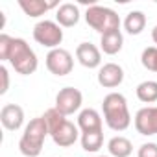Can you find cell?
I'll use <instances>...</instances> for the list:
<instances>
[{
    "label": "cell",
    "mask_w": 157,
    "mask_h": 157,
    "mask_svg": "<svg viewBox=\"0 0 157 157\" xmlns=\"http://www.w3.org/2000/svg\"><path fill=\"white\" fill-rule=\"evenodd\" d=\"M50 137L59 148H68L80 139V128H78V124H74V122H70L67 118L57 128H54L50 131Z\"/></svg>",
    "instance_id": "9c48e42d"
},
{
    "label": "cell",
    "mask_w": 157,
    "mask_h": 157,
    "mask_svg": "<svg viewBox=\"0 0 157 157\" xmlns=\"http://www.w3.org/2000/svg\"><path fill=\"white\" fill-rule=\"evenodd\" d=\"M85 21L100 35L120 30V17L117 15V11H113L111 8H105V6L91 4L85 11Z\"/></svg>",
    "instance_id": "277c9868"
},
{
    "label": "cell",
    "mask_w": 157,
    "mask_h": 157,
    "mask_svg": "<svg viewBox=\"0 0 157 157\" xmlns=\"http://www.w3.org/2000/svg\"><path fill=\"white\" fill-rule=\"evenodd\" d=\"M19 6L28 17L37 19V17L44 15L46 11L54 10V8H59L61 4H57V2H44V0H19Z\"/></svg>",
    "instance_id": "9a60e30c"
},
{
    "label": "cell",
    "mask_w": 157,
    "mask_h": 157,
    "mask_svg": "<svg viewBox=\"0 0 157 157\" xmlns=\"http://www.w3.org/2000/svg\"><path fill=\"white\" fill-rule=\"evenodd\" d=\"M0 80H2V85H0V94H6L8 89H10V72H8V68L4 65L0 67Z\"/></svg>",
    "instance_id": "d4e9b609"
},
{
    "label": "cell",
    "mask_w": 157,
    "mask_h": 157,
    "mask_svg": "<svg viewBox=\"0 0 157 157\" xmlns=\"http://www.w3.org/2000/svg\"><path fill=\"white\" fill-rule=\"evenodd\" d=\"M151 39H153V43L157 46V26H153V30H151Z\"/></svg>",
    "instance_id": "484cf974"
},
{
    "label": "cell",
    "mask_w": 157,
    "mask_h": 157,
    "mask_svg": "<svg viewBox=\"0 0 157 157\" xmlns=\"http://www.w3.org/2000/svg\"><path fill=\"white\" fill-rule=\"evenodd\" d=\"M56 22L61 28H72L80 22V8L72 2H65L56 11Z\"/></svg>",
    "instance_id": "4fadbf2b"
},
{
    "label": "cell",
    "mask_w": 157,
    "mask_h": 157,
    "mask_svg": "<svg viewBox=\"0 0 157 157\" xmlns=\"http://www.w3.org/2000/svg\"><path fill=\"white\" fill-rule=\"evenodd\" d=\"M11 43H13V37H10L8 33H0V59L2 61H8Z\"/></svg>",
    "instance_id": "603a6c76"
},
{
    "label": "cell",
    "mask_w": 157,
    "mask_h": 157,
    "mask_svg": "<svg viewBox=\"0 0 157 157\" xmlns=\"http://www.w3.org/2000/svg\"><path fill=\"white\" fill-rule=\"evenodd\" d=\"M124 82V68L118 63H105L98 70V83L104 89H115Z\"/></svg>",
    "instance_id": "30bf717a"
},
{
    "label": "cell",
    "mask_w": 157,
    "mask_h": 157,
    "mask_svg": "<svg viewBox=\"0 0 157 157\" xmlns=\"http://www.w3.org/2000/svg\"><path fill=\"white\" fill-rule=\"evenodd\" d=\"M140 63L146 70L157 74V46H148L140 54Z\"/></svg>",
    "instance_id": "44dd1931"
},
{
    "label": "cell",
    "mask_w": 157,
    "mask_h": 157,
    "mask_svg": "<svg viewBox=\"0 0 157 157\" xmlns=\"http://www.w3.org/2000/svg\"><path fill=\"white\" fill-rule=\"evenodd\" d=\"M137 157H157V144L155 142H144L139 148Z\"/></svg>",
    "instance_id": "cb8c5ba5"
},
{
    "label": "cell",
    "mask_w": 157,
    "mask_h": 157,
    "mask_svg": "<svg viewBox=\"0 0 157 157\" xmlns=\"http://www.w3.org/2000/svg\"><path fill=\"white\" fill-rule=\"evenodd\" d=\"M94 157H111V155H94Z\"/></svg>",
    "instance_id": "4316f807"
},
{
    "label": "cell",
    "mask_w": 157,
    "mask_h": 157,
    "mask_svg": "<svg viewBox=\"0 0 157 157\" xmlns=\"http://www.w3.org/2000/svg\"><path fill=\"white\" fill-rule=\"evenodd\" d=\"M46 135H50V131H48V124H46L44 117H37V118L30 120V124L24 128V133L19 140L21 153L24 157H39L43 151Z\"/></svg>",
    "instance_id": "7a4b0ae2"
},
{
    "label": "cell",
    "mask_w": 157,
    "mask_h": 157,
    "mask_svg": "<svg viewBox=\"0 0 157 157\" xmlns=\"http://www.w3.org/2000/svg\"><path fill=\"white\" fill-rule=\"evenodd\" d=\"M107 150H109L111 157H129L133 153V144H131L129 139H126L122 135H117L107 142Z\"/></svg>",
    "instance_id": "e0dca14e"
},
{
    "label": "cell",
    "mask_w": 157,
    "mask_h": 157,
    "mask_svg": "<svg viewBox=\"0 0 157 157\" xmlns=\"http://www.w3.org/2000/svg\"><path fill=\"white\" fill-rule=\"evenodd\" d=\"M83 104V94L80 89L76 87H63L57 94H56V109L59 113H63L65 117L74 115L76 111H80Z\"/></svg>",
    "instance_id": "8992f818"
},
{
    "label": "cell",
    "mask_w": 157,
    "mask_h": 157,
    "mask_svg": "<svg viewBox=\"0 0 157 157\" xmlns=\"http://www.w3.org/2000/svg\"><path fill=\"white\" fill-rule=\"evenodd\" d=\"M78 128L82 133H91V131H102V117L96 109L87 107L80 111L78 115Z\"/></svg>",
    "instance_id": "5bb4252c"
},
{
    "label": "cell",
    "mask_w": 157,
    "mask_h": 157,
    "mask_svg": "<svg viewBox=\"0 0 157 157\" xmlns=\"http://www.w3.org/2000/svg\"><path fill=\"white\" fill-rule=\"evenodd\" d=\"M122 44H124V37H122V32L120 30H115V32H109V33H104L100 37V50L107 56H115L122 50Z\"/></svg>",
    "instance_id": "2e32d148"
},
{
    "label": "cell",
    "mask_w": 157,
    "mask_h": 157,
    "mask_svg": "<svg viewBox=\"0 0 157 157\" xmlns=\"http://www.w3.org/2000/svg\"><path fill=\"white\" fill-rule=\"evenodd\" d=\"M43 117H44V120H46V124H48V131H52V129L57 128L63 120H67V117H65L63 113H59L56 107H50Z\"/></svg>",
    "instance_id": "7402d4cb"
},
{
    "label": "cell",
    "mask_w": 157,
    "mask_h": 157,
    "mask_svg": "<svg viewBox=\"0 0 157 157\" xmlns=\"http://www.w3.org/2000/svg\"><path fill=\"white\" fill-rule=\"evenodd\" d=\"M135 93L142 104H153V102H157V82H153V80L140 82L137 85Z\"/></svg>",
    "instance_id": "d6986e66"
},
{
    "label": "cell",
    "mask_w": 157,
    "mask_h": 157,
    "mask_svg": "<svg viewBox=\"0 0 157 157\" xmlns=\"http://www.w3.org/2000/svg\"><path fill=\"white\" fill-rule=\"evenodd\" d=\"M8 61L11 63V67L15 68V72L22 74V76L33 74V72L37 70V67H39V59H37L35 52H33L32 46H30L24 39H21V37H13Z\"/></svg>",
    "instance_id": "3957f363"
},
{
    "label": "cell",
    "mask_w": 157,
    "mask_h": 157,
    "mask_svg": "<svg viewBox=\"0 0 157 157\" xmlns=\"http://www.w3.org/2000/svg\"><path fill=\"white\" fill-rule=\"evenodd\" d=\"M33 39L35 43L50 50L59 48V44L63 43V28L56 21H39L33 26Z\"/></svg>",
    "instance_id": "5b68a950"
},
{
    "label": "cell",
    "mask_w": 157,
    "mask_h": 157,
    "mask_svg": "<svg viewBox=\"0 0 157 157\" xmlns=\"http://www.w3.org/2000/svg\"><path fill=\"white\" fill-rule=\"evenodd\" d=\"M135 129L137 133L150 137V135H157V105H148L137 111L135 118H133Z\"/></svg>",
    "instance_id": "ba28073f"
},
{
    "label": "cell",
    "mask_w": 157,
    "mask_h": 157,
    "mask_svg": "<svg viewBox=\"0 0 157 157\" xmlns=\"http://www.w3.org/2000/svg\"><path fill=\"white\" fill-rule=\"evenodd\" d=\"M104 120L113 131H126L131 124V115L128 107V100L120 93H109L102 102Z\"/></svg>",
    "instance_id": "6da1fadb"
},
{
    "label": "cell",
    "mask_w": 157,
    "mask_h": 157,
    "mask_svg": "<svg viewBox=\"0 0 157 157\" xmlns=\"http://www.w3.org/2000/svg\"><path fill=\"white\" fill-rule=\"evenodd\" d=\"M76 59L85 68H98L102 67V52L93 43H80L76 48Z\"/></svg>",
    "instance_id": "8fae6325"
},
{
    "label": "cell",
    "mask_w": 157,
    "mask_h": 157,
    "mask_svg": "<svg viewBox=\"0 0 157 157\" xmlns=\"http://www.w3.org/2000/svg\"><path fill=\"white\" fill-rule=\"evenodd\" d=\"M44 63H46V68L54 76H59V78L70 74L72 68H74V57L65 48H54V50H50L46 54Z\"/></svg>",
    "instance_id": "52a82bcc"
},
{
    "label": "cell",
    "mask_w": 157,
    "mask_h": 157,
    "mask_svg": "<svg viewBox=\"0 0 157 157\" xmlns=\"http://www.w3.org/2000/svg\"><path fill=\"white\" fill-rule=\"evenodd\" d=\"M82 140V148L89 153H96L102 144H104V133L102 131H91V133H82L80 137Z\"/></svg>",
    "instance_id": "ffe728a7"
},
{
    "label": "cell",
    "mask_w": 157,
    "mask_h": 157,
    "mask_svg": "<svg viewBox=\"0 0 157 157\" xmlns=\"http://www.w3.org/2000/svg\"><path fill=\"white\" fill-rule=\"evenodd\" d=\"M0 122L10 131H17L24 124V109L17 104H6L0 111Z\"/></svg>",
    "instance_id": "7c38bea8"
},
{
    "label": "cell",
    "mask_w": 157,
    "mask_h": 157,
    "mask_svg": "<svg viewBox=\"0 0 157 157\" xmlns=\"http://www.w3.org/2000/svg\"><path fill=\"white\" fill-rule=\"evenodd\" d=\"M146 28V15L142 11H129L124 19V30L129 35H139Z\"/></svg>",
    "instance_id": "ac0fdd59"
}]
</instances>
